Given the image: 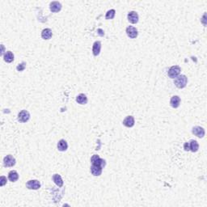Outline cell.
Wrapping results in <instances>:
<instances>
[{"instance_id":"21","label":"cell","mask_w":207,"mask_h":207,"mask_svg":"<svg viewBox=\"0 0 207 207\" xmlns=\"http://www.w3.org/2000/svg\"><path fill=\"white\" fill-rule=\"evenodd\" d=\"M3 59L4 61L7 62V63H12L14 60V54H12V52H11V51H8L3 55Z\"/></svg>"},{"instance_id":"23","label":"cell","mask_w":207,"mask_h":207,"mask_svg":"<svg viewBox=\"0 0 207 207\" xmlns=\"http://www.w3.org/2000/svg\"><path fill=\"white\" fill-rule=\"evenodd\" d=\"M25 63H20V64H19L18 66H17V67H16V69H17V70L18 71H23L24 69H25Z\"/></svg>"},{"instance_id":"11","label":"cell","mask_w":207,"mask_h":207,"mask_svg":"<svg viewBox=\"0 0 207 207\" xmlns=\"http://www.w3.org/2000/svg\"><path fill=\"white\" fill-rule=\"evenodd\" d=\"M128 20L131 23H137L138 22V15L136 12H130L128 14Z\"/></svg>"},{"instance_id":"17","label":"cell","mask_w":207,"mask_h":207,"mask_svg":"<svg viewBox=\"0 0 207 207\" xmlns=\"http://www.w3.org/2000/svg\"><path fill=\"white\" fill-rule=\"evenodd\" d=\"M8 179L12 182H16L19 179V174L16 171H11L8 173Z\"/></svg>"},{"instance_id":"9","label":"cell","mask_w":207,"mask_h":207,"mask_svg":"<svg viewBox=\"0 0 207 207\" xmlns=\"http://www.w3.org/2000/svg\"><path fill=\"white\" fill-rule=\"evenodd\" d=\"M50 11L52 12H58L61 11L62 9V4L60 3L59 2L54 1V2H52L50 5Z\"/></svg>"},{"instance_id":"15","label":"cell","mask_w":207,"mask_h":207,"mask_svg":"<svg viewBox=\"0 0 207 207\" xmlns=\"http://www.w3.org/2000/svg\"><path fill=\"white\" fill-rule=\"evenodd\" d=\"M91 174L95 176H100L102 173V168L98 167V166H95V165H91Z\"/></svg>"},{"instance_id":"20","label":"cell","mask_w":207,"mask_h":207,"mask_svg":"<svg viewBox=\"0 0 207 207\" xmlns=\"http://www.w3.org/2000/svg\"><path fill=\"white\" fill-rule=\"evenodd\" d=\"M53 180L54 181L55 184H57L58 187H62L63 185V179H62L61 176L58 175V174H54V175L53 176Z\"/></svg>"},{"instance_id":"4","label":"cell","mask_w":207,"mask_h":207,"mask_svg":"<svg viewBox=\"0 0 207 207\" xmlns=\"http://www.w3.org/2000/svg\"><path fill=\"white\" fill-rule=\"evenodd\" d=\"M30 118V114L28 112L27 110H22L21 112L18 114V121L20 122H27Z\"/></svg>"},{"instance_id":"7","label":"cell","mask_w":207,"mask_h":207,"mask_svg":"<svg viewBox=\"0 0 207 207\" xmlns=\"http://www.w3.org/2000/svg\"><path fill=\"white\" fill-rule=\"evenodd\" d=\"M126 34L128 35L129 37L134 39L138 36V30L136 29V28L133 27V26H129L126 28Z\"/></svg>"},{"instance_id":"12","label":"cell","mask_w":207,"mask_h":207,"mask_svg":"<svg viewBox=\"0 0 207 207\" xmlns=\"http://www.w3.org/2000/svg\"><path fill=\"white\" fill-rule=\"evenodd\" d=\"M170 105L172 106V108L176 109L178 108L180 105V98L178 96H174L171 98V100H170Z\"/></svg>"},{"instance_id":"16","label":"cell","mask_w":207,"mask_h":207,"mask_svg":"<svg viewBox=\"0 0 207 207\" xmlns=\"http://www.w3.org/2000/svg\"><path fill=\"white\" fill-rule=\"evenodd\" d=\"M67 148H68V145H67V142L64 139H62L58 142V151H67Z\"/></svg>"},{"instance_id":"1","label":"cell","mask_w":207,"mask_h":207,"mask_svg":"<svg viewBox=\"0 0 207 207\" xmlns=\"http://www.w3.org/2000/svg\"><path fill=\"white\" fill-rule=\"evenodd\" d=\"M188 83V78L187 77L184 75V74H181V75H178L176 78H175V85H176L178 88H184L186 87Z\"/></svg>"},{"instance_id":"13","label":"cell","mask_w":207,"mask_h":207,"mask_svg":"<svg viewBox=\"0 0 207 207\" xmlns=\"http://www.w3.org/2000/svg\"><path fill=\"white\" fill-rule=\"evenodd\" d=\"M100 50H101V43L100 41H96L93 44L92 46V53L95 56H98L100 53Z\"/></svg>"},{"instance_id":"14","label":"cell","mask_w":207,"mask_h":207,"mask_svg":"<svg viewBox=\"0 0 207 207\" xmlns=\"http://www.w3.org/2000/svg\"><path fill=\"white\" fill-rule=\"evenodd\" d=\"M53 36V32L50 28H45L41 32V37L44 40H50Z\"/></svg>"},{"instance_id":"10","label":"cell","mask_w":207,"mask_h":207,"mask_svg":"<svg viewBox=\"0 0 207 207\" xmlns=\"http://www.w3.org/2000/svg\"><path fill=\"white\" fill-rule=\"evenodd\" d=\"M134 123H135V121H134V118L133 116H128V117H125L123 121V125L126 127H129V128L133 127L134 125Z\"/></svg>"},{"instance_id":"6","label":"cell","mask_w":207,"mask_h":207,"mask_svg":"<svg viewBox=\"0 0 207 207\" xmlns=\"http://www.w3.org/2000/svg\"><path fill=\"white\" fill-rule=\"evenodd\" d=\"M3 164L5 167H13L16 164V160L12 155H8L3 159Z\"/></svg>"},{"instance_id":"19","label":"cell","mask_w":207,"mask_h":207,"mask_svg":"<svg viewBox=\"0 0 207 207\" xmlns=\"http://www.w3.org/2000/svg\"><path fill=\"white\" fill-rule=\"evenodd\" d=\"M76 101L78 102L79 105H86L87 103V98L84 94H79L76 97Z\"/></svg>"},{"instance_id":"2","label":"cell","mask_w":207,"mask_h":207,"mask_svg":"<svg viewBox=\"0 0 207 207\" xmlns=\"http://www.w3.org/2000/svg\"><path fill=\"white\" fill-rule=\"evenodd\" d=\"M91 162L92 165L98 166V167H100L102 168L105 166V160L101 159V158H100V156L97 155H94L93 156L91 157Z\"/></svg>"},{"instance_id":"18","label":"cell","mask_w":207,"mask_h":207,"mask_svg":"<svg viewBox=\"0 0 207 207\" xmlns=\"http://www.w3.org/2000/svg\"><path fill=\"white\" fill-rule=\"evenodd\" d=\"M189 143V151H191L193 152H197L199 149V145L197 143V142L195 140H191Z\"/></svg>"},{"instance_id":"24","label":"cell","mask_w":207,"mask_h":207,"mask_svg":"<svg viewBox=\"0 0 207 207\" xmlns=\"http://www.w3.org/2000/svg\"><path fill=\"white\" fill-rule=\"evenodd\" d=\"M1 186H3L4 184H6V181H7V178L5 176H1Z\"/></svg>"},{"instance_id":"22","label":"cell","mask_w":207,"mask_h":207,"mask_svg":"<svg viewBox=\"0 0 207 207\" xmlns=\"http://www.w3.org/2000/svg\"><path fill=\"white\" fill-rule=\"evenodd\" d=\"M115 14H116V11H115L114 9L109 10V12L106 13V20H112V19H113L114 16H115Z\"/></svg>"},{"instance_id":"8","label":"cell","mask_w":207,"mask_h":207,"mask_svg":"<svg viewBox=\"0 0 207 207\" xmlns=\"http://www.w3.org/2000/svg\"><path fill=\"white\" fill-rule=\"evenodd\" d=\"M193 133L198 138H203L205 136V129L201 126H195L193 128Z\"/></svg>"},{"instance_id":"3","label":"cell","mask_w":207,"mask_h":207,"mask_svg":"<svg viewBox=\"0 0 207 207\" xmlns=\"http://www.w3.org/2000/svg\"><path fill=\"white\" fill-rule=\"evenodd\" d=\"M180 67L178 66H173L169 70H168V74L171 78H176L178 75H180Z\"/></svg>"},{"instance_id":"5","label":"cell","mask_w":207,"mask_h":207,"mask_svg":"<svg viewBox=\"0 0 207 207\" xmlns=\"http://www.w3.org/2000/svg\"><path fill=\"white\" fill-rule=\"evenodd\" d=\"M26 187L28 189H33V190H36L39 189L41 188V183L37 180H28L26 184Z\"/></svg>"},{"instance_id":"25","label":"cell","mask_w":207,"mask_h":207,"mask_svg":"<svg viewBox=\"0 0 207 207\" xmlns=\"http://www.w3.org/2000/svg\"><path fill=\"white\" fill-rule=\"evenodd\" d=\"M184 149L186 151H189V143H188V142H185V143H184Z\"/></svg>"}]
</instances>
